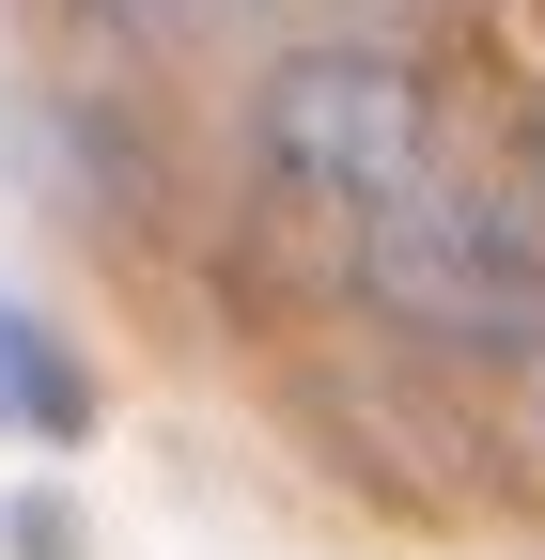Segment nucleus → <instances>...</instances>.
<instances>
[{
    "label": "nucleus",
    "mask_w": 545,
    "mask_h": 560,
    "mask_svg": "<svg viewBox=\"0 0 545 560\" xmlns=\"http://www.w3.org/2000/svg\"><path fill=\"white\" fill-rule=\"evenodd\" d=\"M344 249H359V280L405 312V327H437V342H545V249H530V219L484 187V172H452V156H421L405 187H374L359 219H344Z\"/></svg>",
    "instance_id": "f257e3e1"
},
{
    "label": "nucleus",
    "mask_w": 545,
    "mask_h": 560,
    "mask_svg": "<svg viewBox=\"0 0 545 560\" xmlns=\"http://www.w3.org/2000/svg\"><path fill=\"white\" fill-rule=\"evenodd\" d=\"M79 420H94V374L0 296V436H79Z\"/></svg>",
    "instance_id": "f03ea898"
},
{
    "label": "nucleus",
    "mask_w": 545,
    "mask_h": 560,
    "mask_svg": "<svg viewBox=\"0 0 545 560\" xmlns=\"http://www.w3.org/2000/svg\"><path fill=\"white\" fill-rule=\"evenodd\" d=\"M327 16H390V0H327Z\"/></svg>",
    "instance_id": "7ed1b4c3"
}]
</instances>
